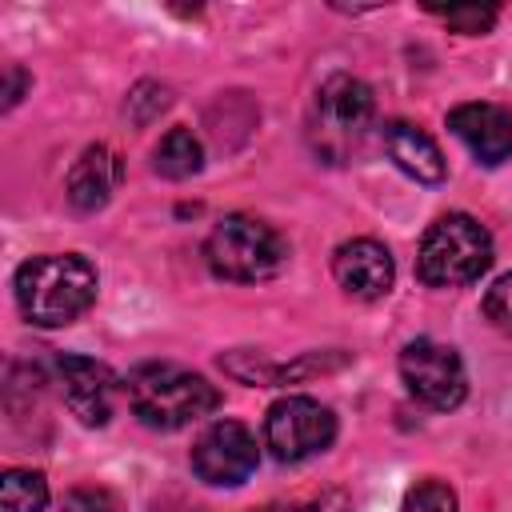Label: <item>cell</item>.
Segmentation results:
<instances>
[{
    "instance_id": "obj_1",
    "label": "cell",
    "mask_w": 512,
    "mask_h": 512,
    "mask_svg": "<svg viewBox=\"0 0 512 512\" xmlns=\"http://www.w3.org/2000/svg\"><path fill=\"white\" fill-rule=\"evenodd\" d=\"M96 268L76 252L32 256L16 268V304L40 328H60L84 316L96 300Z\"/></svg>"
},
{
    "instance_id": "obj_2",
    "label": "cell",
    "mask_w": 512,
    "mask_h": 512,
    "mask_svg": "<svg viewBox=\"0 0 512 512\" xmlns=\"http://www.w3.org/2000/svg\"><path fill=\"white\" fill-rule=\"evenodd\" d=\"M124 392L140 424L160 428V432L188 428L220 408L216 384H208L200 372L180 368V364H140L128 376Z\"/></svg>"
},
{
    "instance_id": "obj_3",
    "label": "cell",
    "mask_w": 512,
    "mask_h": 512,
    "mask_svg": "<svg viewBox=\"0 0 512 512\" xmlns=\"http://www.w3.org/2000/svg\"><path fill=\"white\" fill-rule=\"evenodd\" d=\"M372 112H376V100L364 80H356L348 72L328 76L316 88L312 116H308V140H312L316 156L328 164L352 160L372 128Z\"/></svg>"
},
{
    "instance_id": "obj_4",
    "label": "cell",
    "mask_w": 512,
    "mask_h": 512,
    "mask_svg": "<svg viewBox=\"0 0 512 512\" xmlns=\"http://www.w3.org/2000/svg\"><path fill=\"white\" fill-rule=\"evenodd\" d=\"M492 264V236L468 212H448L420 236L416 276L428 288H460L488 272Z\"/></svg>"
},
{
    "instance_id": "obj_5",
    "label": "cell",
    "mask_w": 512,
    "mask_h": 512,
    "mask_svg": "<svg viewBox=\"0 0 512 512\" xmlns=\"http://www.w3.org/2000/svg\"><path fill=\"white\" fill-rule=\"evenodd\" d=\"M204 256L216 276L236 284H256V280H272L288 264V244L272 224L236 212L216 220V228L204 240Z\"/></svg>"
},
{
    "instance_id": "obj_6",
    "label": "cell",
    "mask_w": 512,
    "mask_h": 512,
    "mask_svg": "<svg viewBox=\"0 0 512 512\" xmlns=\"http://www.w3.org/2000/svg\"><path fill=\"white\" fill-rule=\"evenodd\" d=\"M336 440V416L312 396H284L264 416V444L280 464H300Z\"/></svg>"
},
{
    "instance_id": "obj_7",
    "label": "cell",
    "mask_w": 512,
    "mask_h": 512,
    "mask_svg": "<svg viewBox=\"0 0 512 512\" xmlns=\"http://www.w3.org/2000/svg\"><path fill=\"white\" fill-rule=\"evenodd\" d=\"M400 380L420 404H428L436 412H448L468 396V376H464L460 352L452 344H440V340H428V336L404 344Z\"/></svg>"
},
{
    "instance_id": "obj_8",
    "label": "cell",
    "mask_w": 512,
    "mask_h": 512,
    "mask_svg": "<svg viewBox=\"0 0 512 512\" xmlns=\"http://www.w3.org/2000/svg\"><path fill=\"white\" fill-rule=\"evenodd\" d=\"M260 464L256 436L240 420H216L200 432L192 444V472L212 488H236L244 484Z\"/></svg>"
},
{
    "instance_id": "obj_9",
    "label": "cell",
    "mask_w": 512,
    "mask_h": 512,
    "mask_svg": "<svg viewBox=\"0 0 512 512\" xmlns=\"http://www.w3.org/2000/svg\"><path fill=\"white\" fill-rule=\"evenodd\" d=\"M56 380L60 396L72 408V416L88 428H104L116 408V376L108 364L92 356H56Z\"/></svg>"
},
{
    "instance_id": "obj_10",
    "label": "cell",
    "mask_w": 512,
    "mask_h": 512,
    "mask_svg": "<svg viewBox=\"0 0 512 512\" xmlns=\"http://www.w3.org/2000/svg\"><path fill=\"white\" fill-rule=\"evenodd\" d=\"M452 136L480 160V164H504L512 156V112L488 100H468L448 112Z\"/></svg>"
},
{
    "instance_id": "obj_11",
    "label": "cell",
    "mask_w": 512,
    "mask_h": 512,
    "mask_svg": "<svg viewBox=\"0 0 512 512\" xmlns=\"http://www.w3.org/2000/svg\"><path fill=\"white\" fill-rule=\"evenodd\" d=\"M332 276L336 284L356 296V300H380L392 280H396V264H392V252L372 240V236H356V240H344L332 256Z\"/></svg>"
},
{
    "instance_id": "obj_12",
    "label": "cell",
    "mask_w": 512,
    "mask_h": 512,
    "mask_svg": "<svg viewBox=\"0 0 512 512\" xmlns=\"http://www.w3.org/2000/svg\"><path fill=\"white\" fill-rule=\"evenodd\" d=\"M384 148H388V156L396 160V168L408 172V176L420 180V184H440L444 172H448L444 152L436 148V140H432L424 128L408 124V120L384 124Z\"/></svg>"
},
{
    "instance_id": "obj_13",
    "label": "cell",
    "mask_w": 512,
    "mask_h": 512,
    "mask_svg": "<svg viewBox=\"0 0 512 512\" xmlns=\"http://www.w3.org/2000/svg\"><path fill=\"white\" fill-rule=\"evenodd\" d=\"M116 184H120V160H116V152L104 148V144H92V148L80 152V160L68 172V200L80 212H96V208H104L112 200Z\"/></svg>"
},
{
    "instance_id": "obj_14",
    "label": "cell",
    "mask_w": 512,
    "mask_h": 512,
    "mask_svg": "<svg viewBox=\"0 0 512 512\" xmlns=\"http://www.w3.org/2000/svg\"><path fill=\"white\" fill-rule=\"evenodd\" d=\"M200 164H204V148L188 128L164 132L160 144L152 148V168L160 176H168V180H188V176L200 172Z\"/></svg>"
},
{
    "instance_id": "obj_15",
    "label": "cell",
    "mask_w": 512,
    "mask_h": 512,
    "mask_svg": "<svg viewBox=\"0 0 512 512\" xmlns=\"http://www.w3.org/2000/svg\"><path fill=\"white\" fill-rule=\"evenodd\" d=\"M48 480L28 468H8L0 480V512H44Z\"/></svg>"
},
{
    "instance_id": "obj_16",
    "label": "cell",
    "mask_w": 512,
    "mask_h": 512,
    "mask_svg": "<svg viewBox=\"0 0 512 512\" xmlns=\"http://www.w3.org/2000/svg\"><path fill=\"white\" fill-rule=\"evenodd\" d=\"M448 28L464 32V36H484L496 24V8L492 4H448V8H432Z\"/></svg>"
},
{
    "instance_id": "obj_17",
    "label": "cell",
    "mask_w": 512,
    "mask_h": 512,
    "mask_svg": "<svg viewBox=\"0 0 512 512\" xmlns=\"http://www.w3.org/2000/svg\"><path fill=\"white\" fill-rule=\"evenodd\" d=\"M404 512H456V492L444 480H420L408 488Z\"/></svg>"
},
{
    "instance_id": "obj_18",
    "label": "cell",
    "mask_w": 512,
    "mask_h": 512,
    "mask_svg": "<svg viewBox=\"0 0 512 512\" xmlns=\"http://www.w3.org/2000/svg\"><path fill=\"white\" fill-rule=\"evenodd\" d=\"M484 312L496 328L512 332V272H504L488 292H484Z\"/></svg>"
},
{
    "instance_id": "obj_19",
    "label": "cell",
    "mask_w": 512,
    "mask_h": 512,
    "mask_svg": "<svg viewBox=\"0 0 512 512\" xmlns=\"http://www.w3.org/2000/svg\"><path fill=\"white\" fill-rule=\"evenodd\" d=\"M64 512H120L104 488H72L64 496Z\"/></svg>"
},
{
    "instance_id": "obj_20",
    "label": "cell",
    "mask_w": 512,
    "mask_h": 512,
    "mask_svg": "<svg viewBox=\"0 0 512 512\" xmlns=\"http://www.w3.org/2000/svg\"><path fill=\"white\" fill-rule=\"evenodd\" d=\"M20 92H24V72H20V64H8V88H4V108H12V104L20 100Z\"/></svg>"
},
{
    "instance_id": "obj_21",
    "label": "cell",
    "mask_w": 512,
    "mask_h": 512,
    "mask_svg": "<svg viewBox=\"0 0 512 512\" xmlns=\"http://www.w3.org/2000/svg\"><path fill=\"white\" fill-rule=\"evenodd\" d=\"M264 512H308V508H296V504H276V508H264Z\"/></svg>"
}]
</instances>
